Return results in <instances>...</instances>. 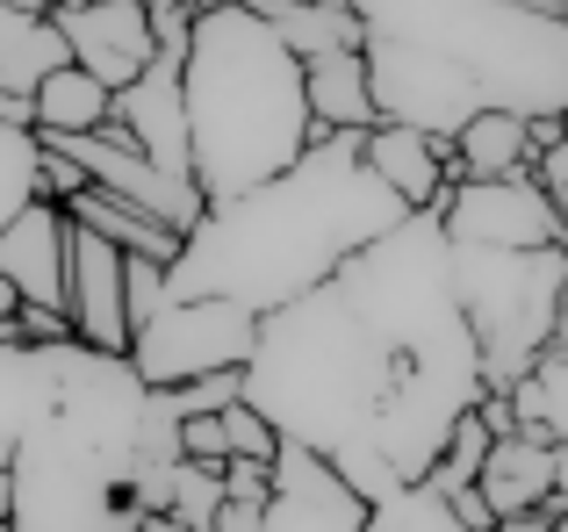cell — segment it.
Segmentation results:
<instances>
[{
    "mask_svg": "<svg viewBox=\"0 0 568 532\" xmlns=\"http://www.w3.org/2000/svg\"><path fill=\"white\" fill-rule=\"evenodd\" d=\"M483 396L489 375L439 209H410L324 288L260 317V352L245 367V403L281 439L324 453L367 504L417 490Z\"/></svg>",
    "mask_w": 568,
    "mask_h": 532,
    "instance_id": "1",
    "label": "cell"
},
{
    "mask_svg": "<svg viewBox=\"0 0 568 532\" xmlns=\"http://www.w3.org/2000/svg\"><path fill=\"white\" fill-rule=\"evenodd\" d=\"M403 216L410 209L396 202V187L367 166L361 130H317V144L288 173H274L237 202H209L181 259L166 266V303L231 295L274 317L310 288H324L353 253L388 238Z\"/></svg>",
    "mask_w": 568,
    "mask_h": 532,
    "instance_id": "2",
    "label": "cell"
},
{
    "mask_svg": "<svg viewBox=\"0 0 568 532\" xmlns=\"http://www.w3.org/2000/svg\"><path fill=\"white\" fill-rule=\"evenodd\" d=\"M382 123L454 144L483 109L568 115V14L547 0H353Z\"/></svg>",
    "mask_w": 568,
    "mask_h": 532,
    "instance_id": "3",
    "label": "cell"
},
{
    "mask_svg": "<svg viewBox=\"0 0 568 532\" xmlns=\"http://www.w3.org/2000/svg\"><path fill=\"white\" fill-rule=\"evenodd\" d=\"M181 94H187L194 181H202L209 202H237L252 187H266L324 130L310 115L303 58L245 0L194 14L187 58H181Z\"/></svg>",
    "mask_w": 568,
    "mask_h": 532,
    "instance_id": "4",
    "label": "cell"
},
{
    "mask_svg": "<svg viewBox=\"0 0 568 532\" xmlns=\"http://www.w3.org/2000/svg\"><path fill=\"white\" fill-rule=\"evenodd\" d=\"M454 288L489 389L526 381L568 338V245H454Z\"/></svg>",
    "mask_w": 568,
    "mask_h": 532,
    "instance_id": "5",
    "label": "cell"
},
{
    "mask_svg": "<svg viewBox=\"0 0 568 532\" xmlns=\"http://www.w3.org/2000/svg\"><path fill=\"white\" fill-rule=\"evenodd\" d=\"M14 532H138V453L101 447L72 418H43L14 447Z\"/></svg>",
    "mask_w": 568,
    "mask_h": 532,
    "instance_id": "6",
    "label": "cell"
},
{
    "mask_svg": "<svg viewBox=\"0 0 568 532\" xmlns=\"http://www.w3.org/2000/svg\"><path fill=\"white\" fill-rule=\"evenodd\" d=\"M252 352H260V309L231 303V295L166 303L130 338V367H138L152 389H181V381L223 375V367H252Z\"/></svg>",
    "mask_w": 568,
    "mask_h": 532,
    "instance_id": "7",
    "label": "cell"
},
{
    "mask_svg": "<svg viewBox=\"0 0 568 532\" xmlns=\"http://www.w3.org/2000/svg\"><path fill=\"white\" fill-rule=\"evenodd\" d=\"M43 144H51V152H65V158H72V166H80L94 187H109V195H123V202H138V209H152L159 224H173L181 238H187L194 224H202V209H209L202 181L152 166V158H144L138 144H130V130H123V123L87 130V137H43Z\"/></svg>",
    "mask_w": 568,
    "mask_h": 532,
    "instance_id": "8",
    "label": "cell"
},
{
    "mask_svg": "<svg viewBox=\"0 0 568 532\" xmlns=\"http://www.w3.org/2000/svg\"><path fill=\"white\" fill-rule=\"evenodd\" d=\"M454 245H511V253H532V245H568L561 209L540 181L526 173H504V181H460L454 195L439 202Z\"/></svg>",
    "mask_w": 568,
    "mask_h": 532,
    "instance_id": "9",
    "label": "cell"
},
{
    "mask_svg": "<svg viewBox=\"0 0 568 532\" xmlns=\"http://www.w3.org/2000/svg\"><path fill=\"white\" fill-rule=\"evenodd\" d=\"M58 29H65V43H72V65L109 80L115 94L138 86L159 58L152 0H65V8H58Z\"/></svg>",
    "mask_w": 568,
    "mask_h": 532,
    "instance_id": "10",
    "label": "cell"
},
{
    "mask_svg": "<svg viewBox=\"0 0 568 532\" xmlns=\"http://www.w3.org/2000/svg\"><path fill=\"white\" fill-rule=\"evenodd\" d=\"M367 519H375V504H367L324 453L281 439L274 497H266V532H367Z\"/></svg>",
    "mask_w": 568,
    "mask_h": 532,
    "instance_id": "11",
    "label": "cell"
},
{
    "mask_svg": "<svg viewBox=\"0 0 568 532\" xmlns=\"http://www.w3.org/2000/svg\"><path fill=\"white\" fill-rule=\"evenodd\" d=\"M65 317L80 346L130 352V253L109 245L101 231L72 224V280H65Z\"/></svg>",
    "mask_w": 568,
    "mask_h": 532,
    "instance_id": "12",
    "label": "cell"
},
{
    "mask_svg": "<svg viewBox=\"0 0 568 532\" xmlns=\"http://www.w3.org/2000/svg\"><path fill=\"white\" fill-rule=\"evenodd\" d=\"M181 58H187V43H159L152 72H144L138 86H123V94H115V123L130 130V144H138V152L152 158V166H166V173H187V181H194V144H187Z\"/></svg>",
    "mask_w": 568,
    "mask_h": 532,
    "instance_id": "13",
    "label": "cell"
},
{
    "mask_svg": "<svg viewBox=\"0 0 568 532\" xmlns=\"http://www.w3.org/2000/svg\"><path fill=\"white\" fill-rule=\"evenodd\" d=\"M0 280L22 303L65 309V280H72V209L51 195H37L8 231H0Z\"/></svg>",
    "mask_w": 568,
    "mask_h": 532,
    "instance_id": "14",
    "label": "cell"
},
{
    "mask_svg": "<svg viewBox=\"0 0 568 532\" xmlns=\"http://www.w3.org/2000/svg\"><path fill=\"white\" fill-rule=\"evenodd\" d=\"M475 490L489 497L497 519L532 511V504H555V497H561V447H555V432H540V424H511V432L489 447Z\"/></svg>",
    "mask_w": 568,
    "mask_h": 532,
    "instance_id": "15",
    "label": "cell"
},
{
    "mask_svg": "<svg viewBox=\"0 0 568 532\" xmlns=\"http://www.w3.org/2000/svg\"><path fill=\"white\" fill-rule=\"evenodd\" d=\"M367 166L396 187L403 209H439V202L460 187L454 144L425 137V130H410V123H375V130H367Z\"/></svg>",
    "mask_w": 568,
    "mask_h": 532,
    "instance_id": "16",
    "label": "cell"
},
{
    "mask_svg": "<svg viewBox=\"0 0 568 532\" xmlns=\"http://www.w3.org/2000/svg\"><path fill=\"white\" fill-rule=\"evenodd\" d=\"M51 410H58V352L51 346H0V461H14V447Z\"/></svg>",
    "mask_w": 568,
    "mask_h": 532,
    "instance_id": "17",
    "label": "cell"
},
{
    "mask_svg": "<svg viewBox=\"0 0 568 532\" xmlns=\"http://www.w3.org/2000/svg\"><path fill=\"white\" fill-rule=\"evenodd\" d=\"M65 209H72V224L101 231V238H109V245H123L130 259H159V266H173V259H181V245H187L173 224H159L152 209H138V202L109 195V187H94V181H87L80 195L65 202Z\"/></svg>",
    "mask_w": 568,
    "mask_h": 532,
    "instance_id": "18",
    "label": "cell"
},
{
    "mask_svg": "<svg viewBox=\"0 0 568 532\" xmlns=\"http://www.w3.org/2000/svg\"><path fill=\"white\" fill-rule=\"evenodd\" d=\"M303 80H310V115L324 130H375L382 123V101L375 80H367V51H332V58H303Z\"/></svg>",
    "mask_w": 568,
    "mask_h": 532,
    "instance_id": "19",
    "label": "cell"
},
{
    "mask_svg": "<svg viewBox=\"0 0 568 532\" xmlns=\"http://www.w3.org/2000/svg\"><path fill=\"white\" fill-rule=\"evenodd\" d=\"M58 65H72V43H65V29H58V14L0 0V86L37 94Z\"/></svg>",
    "mask_w": 568,
    "mask_h": 532,
    "instance_id": "20",
    "label": "cell"
},
{
    "mask_svg": "<svg viewBox=\"0 0 568 532\" xmlns=\"http://www.w3.org/2000/svg\"><path fill=\"white\" fill-rule=\"evenodd\" d=\"M252 14L288 37L295 58H332V51H367V22L353 0H245Z\"/></svg>",
    "mask_w": 568,
    "mask_h": 532,
    "instance_id": "21",
    "label": "cell"
},
{
    "mask_svg": "<svg viewBox=\"0 0 568 532\" xmlns=\"http://www.w3.org/2000/svg\"><path fill=\"white\" fill-rule=\"evenodd\" d=\"M454 158H460V181H504V173H526L532 166V115H511V109L468 115L460 137H454Z\"/></svg>",
    "mask_w": 568,
    "mask_h": 532,
    "instance_id": "22",
    "label": "cell"
},
{
    "mask_svg": "<svg viewBox=\"0 0 568 532\" xmlns=\"http://www.w3.org/2000/svg\"><path fill=\"white\" fill-rule=\"evenodd\" d=\"M115 123V86L94 80L87 65H58L37 86V137H87Z\"/></svg>",
    "mask_w": 568,
    "mask_h": 532,
    "instance_id": "23",
    "label": "cell"
},
{
    "mask_svg": "<svg viewBox=\"0 0 568 532\" xmlns=\"http://www.w3.org/2000/svg\"><path fill=\"white\" fill-rule=\"evenodd\" d=\"M37 195H43V137L37 130H8L0 123V231H8ZM0 309H8V317L22 309V295H14L8 280H0Z\"/></svg>",
    "mask_w": 568,
    "mask_h": 532,
    "instance_id": "24",
    "label": "cell"
},
{
    "mask_svg": "<svg viewBox=\"0 0 568 532\" xmlns=\"http://www.w3.org/2000/svg\"><path fill=\"white\" fill-rule=\"evenodd\" d=\"M489 447H497V432H489V418L483 410H468V418L454 424V439H446V453H439V468L425 475V490H439V497H454V490H468L475 475H483V461H489Z\"/></svg>",
    "mask_w": 568,
    "mask_h": 532,
    "instance_id": "25",
    "label": "cell"
},
{
    "mask_svg": "<svg viewBox=\"0 0 568 532\" xmlns=\"http://www.w3.org/2000/svg\"><path fill=\"white\" fill-rule=\"evenodd\" d=\"M367 532H468L454 519V504H446L439 490H396L388 504H375V519H367Z\"/></svg>",
    "mask_w": 568,
    "mask_h": 532,
    "instance_id": "26",
    "label": "cell"
},
{
    "mask_svg": "<svg viewBox=\"0 0 568 532\" xmlns=\"http://www.w3.org/2000/svg\"><path fill=\"white\" fill-rule=\"evenodd\" d=\"M173 403H181V418H209V410H231V403H245V367H223V375L181 381V389H173Z\"/></svg>",
    "mask_w": 568,
    "mask_h": 532,
    "instance_id": "27",
    "label": "cell"
},
{
    "mask_svg": "<svg viewBox=\"0 0 568 532\" xmlns=\"http://www.w3.org/2000/svg\"><path fill=\"white\" fill-rule=\"evenodd\" d=\"M223 432H231V461H274V453H281V432L252 403H231V410H223Z\"/></svg>",
    "mask_w": 568,
    "mask_h": 532,
    "instance_id": "28",
    "label": "cell"
},
{
    "mask_svg": "<svg viewBox=\"0 0 568 532\" xmlns=\"http://www.w3.org/2000/svg\"><path fill=\"white\" fill-rule=\"evenodd\" d=\"M159 309H166V266L159 259H130V331H144Z\"/></svg>",
    "mask_w": 568,
    "mask_h": 532,
    "instance_id": "29",
    "label": "cell"
},
{
    "mask_svg": "<svg viewBox=\"0 0 568 532\" xmlns=\"http://www.w3.org/2000/svg\"><path fill=\"white\" fill-rule=\"evenodd\" d=\"M181 447H187V461H209V468L231 461V432H223V410H209V418H187V424H181Z\"/></svg>",
    "mask_w": 568,
    "mask_h": 532,
    "instance_id": "30",
    "label": "cell"
},
{
    "mask_svg": "<svg viewBox=\"0 0 568 532\" xmlns=\"http://www.w3.org/2000/svg\"><path fill=\"white\" fill-rule=\"evenodd\" d=\"M223 497L266 504V497H274V461H223Z\"/></svg>",
    "mask_w": 568,
    "mask_h": 532,
    "instance_id": "31",
    "label": "cell"
},
{
    "mask_svg": "<svg viewBox=\"0 0 568 532\" xmlns=\"http://www.w3.org/2000/svg\"><path fill=\"white\" fill-rule=\"evenodd\" d=\"M209 532H266V504H237V497H223Z\"/></svg>",
    "mask_w": 568,
    "mask_h": 532,
    "instance_id": "32",
    "label": "cell"
},
{
    "mask_svg": "<svg viewBox=\"0 0 568 532\" xmlns=\"http://www.w3.org/2000/svg\"><path fill=\"white\" fill-rule=\"evenodd\" d=\"M446 504H454V519L468 525V532H497V511H489V497L475 490V482H468V490H454Z\"/></svg>",
    "mask_w": 568,
    "mask_h": 532,
    "instance_id": "33",
    "label": "cell"
},
{
    "mask_svg": "<svg viewBox=\"0 0 568 532\" xmlns=\"http://www.w3.org/2000/svg\"><path fill=\"white\" fill-rule=\"evenodd\" d=\"M568 519V511H561V497H555V504H532V511H511V519H497V532H555Z\"/></svg>",
    "mask_w": 568,
    "mask_h": 532,
    "instance_id": "34",
    "label": "cell"
},
{
    "mask_svg": "<svg viewBox=\"0 0 568 532\" xmlns=\"http://www.w3.org/2000/svg\"><path fill=\"white\" fill-rule=\"evenodd\" d=\"M561 123H568V115H561ZM532 181H540L547 195H555V187H568V137L555 144V152H540V158H532Z\"/></svg>",
    "mask_w": 568,
    "mask_h": 532,
    "instance_id": "35",
    "label": "cell"
},
{
    "mask_svg": "<svg viewBox=\"0 0 568 532\" xmlns=\"http://www.w3.org/2000/svg\"><path fill=\"white\" fill-rule=\"evenodd\" d=\"M0 123H8V130H37V94H14V86H0Z\"/></svg>",
    "mask_w": 568,
    "mask_h": 532,
    "instance_id": "36",
    "label": "cell"
},
{
    "mask_svg": "<svg viewBox=\"0 0 568 532\" xmlns=\"http://www.w3.org/2000/svg\"><path fill=\"white\" fill-rule=\"evenodd\" d=\"M0 519H14V461H0Z\"/></svg>",
    "mask_w": 568,
    "mask_h": 532,
    "instance_id": "37",
    "label": "cell"
},
{
    "mask_svg": "<svg viewBox=\"0 0 568 532\" xmlns=\"http://www.w3.org/2000/svg\"><path fill=\"white\" fill-rule=\"evenodd\" d=\"M0 346H29V338H22V309H14V317L0 309Z\"/></svg>",
    "mask_w": 568,
    "mask_h": 532,
    "instance_id": "38",
    "label": "cell"
},
{
    "mask_svg": "<svg viewBox=\"0 0 568 532\" xmlns=\"http://www.w3.org/2000/svg\"><path fill=\"white\" fill-rule=\"evenodd\" d=\"M14 8H37V14H58L65 0H14Z\"/></svg>",
    "mask_w": 568,
    "mask_h": 532,
    "instance_id": "39",
    "label": "cell"
},
{
    "mask_svg": "<svg viewBox=\"0 0 568 532\" xmlns=\"http://www.w3.org/2000/svg\"><path fill=\"white\" fill-rule=\"evenodd\" d=\"M555 209H561V231H568V187H555Z\"/></svg>",
    "mask_w": 568,
    "mask_h": 532,
    "instance_id": "40",
    "label": "cell"
},
{
    "mask_svg": "<svg viewBox=\"0 0 568 532\" xmlns=\"http://www.w3.org/2000/svg\"><path fill=\"white\" fill-rule=\"evenodd\" d=\"M166 8H194V0H152V14H166Z\"/></svg>",
    "mask_w": 568,
    "mask_h": 532,
    "instance_id": "41",
    "label": "cell"
},
{
    "mask_svg": "<svg viewBox=\"0 0 568 532\" xmlns=\"http://www.w3.org/2000/svg\"><path fill=\"white\" fill-rule=\"evenodd\" d=\"M547 8H561V14H568V0H547Z\"/></svg>",
    "mask_w": 568,
    "mask_h": 532,
    "instance_id": "42",
    "label": "cell"
},
{
    "mask_svg": "<svg viewBox=\"0 0 568 532\" xmlns=\"http://www.w3.org/2000/svg\"><path fill=\"white\" fill-rule=\"evenodd\" d=\"M0 532H14V525H8V519H0Z\"/></svg>",
    "mask_w": 568,
    "mask_h": 532,
    "instance_id": "43",
    "label": "cell"
}]
</instances>
